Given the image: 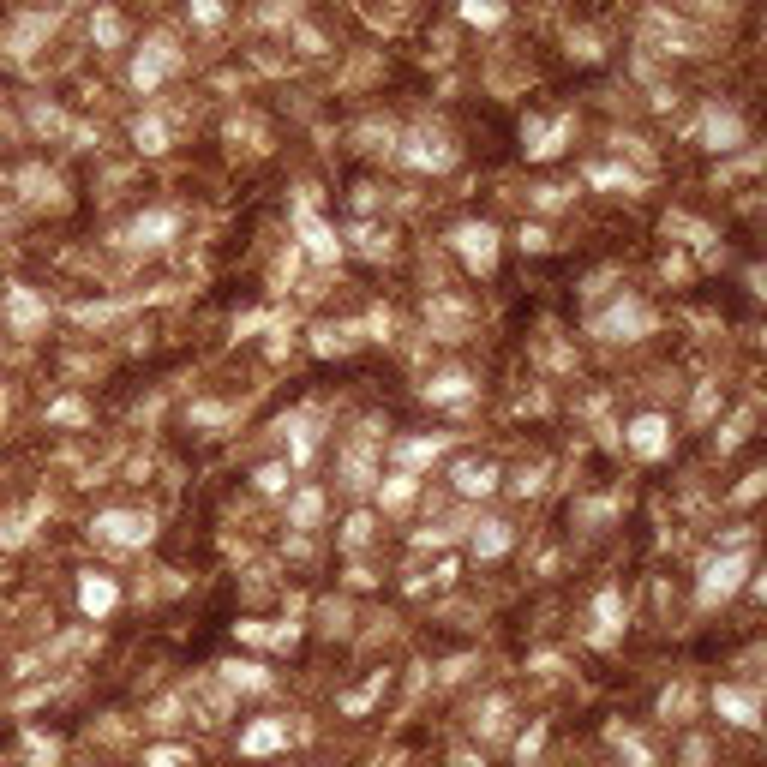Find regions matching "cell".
I'll return each mask as SVG.
<instances>
[{
  "instance_id": "cell-1",
  "label": "cell",
  "mask_w": 767,
  "mask_h": 767,
  "mask_svg": "<svg viewBox=\"0 0 767 767\" xmlns=\"http://www.w3.org/2000/svg\"><path fill=\"white\" fill-rule=\"evenodd\" d=\"M750 576H756L750 546H726V552H714V558L702 564V576H696V606H702V612H714V606L738 600V594L750 588Z\"/></svg>"
},
{
  "instance_id": "cell-9",
  "label": "cell",
  "mask_w": 767,
  "mask_h": 767,
  "mask_svg": "<svg viewBox=\"0 0 767 767\" xmlns=\"http://www.w3.org/2000/svg\"><path fill=\"white\" fill-rule=\"evenodd\" d=\"M174 66H180V48H174L168 36H156L150 48H138V60H132V84H138V90L150 96V90H156V84H162V78H168Z\"/></svg>"
},
{
  "instance_id": "cell-8",
  "label": "cell",
  "mask_w": 767,
  "mask_h": 767,
  "mask_svg": "<svg viewBox=\"0 0 767 767\" xmlns=\"http://www.w3.org/2000/svg\"><path fill=\"white\" fill-rule=\"evenodd\" d=\"M708 702H714V714H720L726 726H738V732H756V726H762V696L744 690V684H720Z\"/></svg>"
},
{
  "instance_id": "cell-33",
  "label": "cell",
  "mask_w": 767,
  "mask_h": 767,
  "mask_svg": "<svg viewBox=\"0 0 767 767\" xmlns=\"http://www.w3.org/2000/svg\"><path fill=\"white\" fill-rule=\"evenodd\" d=\"M120 30H126V24H120V12H108V6L90 18V36H96V42H120Z\"/></svg>"
},
{
  "instance_id": "cell-13",
  "label": "cell",
  "mask_w": 767,
  "mask_h": 767,
  "mask_svg": "<svg viewBox=\"0 0 767 767\" xmlns=\"http://www.w3.org/2000/svg\"><path fill=\"white\" fill-rule=\"evenodd\" d=\"M702 144H708V150H720V156H726V150H738V144H744V120H738L732 108H720V102H714V108L702 114Z\"/></svg>"
},
{
  "instance_id": "cell-6",
  "label": "cell",
  "mask_w": 767,
  "mask_h": 767,
  "mask_svg": "<svg viewBox=\"0 0 767 767\" xmlns=\"http://www.w3.org/2000/svg\"><path fill=\"white\" fill-rule=\"evenodd\" d=\"M570 138H576V114H558V120H528V126H522V150H528L534 162L564 156V150H570Z\"/></svg>"
},
{
  "instance_id": "cell-27",
  "label": "cell",
  "mask_w": 767,
  "mask_h": 767,
  "mask_svg": "<svg viewBox=\"0 0 767 767\" xmlns=\"http://www.w3.org/2000/svg\"><path fill=\"white\" fill-rule=\"evenodd\" d=\"M690 714H696V690L690 684H678V690L660 696V720H690Z\"/></svg>"
},
{
  "instance_id": "cell-12",
  "label": "cell",
  "mask_w": 767,
  "mask_h": 767,
  "mask_svg": "<svg viewBox=\"0 0 767 767\" xmlns=\"http://www.w3.org/2000/svg\"><path fill=\"white\" fill-rule=\"evenodd\" d=\"M174 234H180V210H144V216L126 228V240H132V246H144V252L168 246Z\"/></svg>"
},
{
  "instance_id": "cell-16",
  "label": "cell",
  "mask_w": 767,
  "mask_h": 767,
  "mask_svg": "<svg viewBox=\"0 0 767 767\" xmlns=\"http://www.w3.org/2000/svg\"><path fill=\"white\" fill-rule=\"evenodd\" d=\"M618 636H624V594H618V588H600V594H594V642L612 648Z\"/></svg>"
},
{
  "instance_id": "cell-4",
  "label": "cell",
  "mask_w": 767,
  "mask_h": 767,
  "mask_svg": "<svg viewBox=\"0 0 767 767\" xmlns=\"http://www.w3.org/2000/svg\"><path fill=\"white\" fill-rule=\"evenodd\" d=\"M588 330L606 336V342H642V336H654V306H642V300H618V306L594 312Z\"/></svg>"
},
{
  "instance_id": "cell-42",
  "label": "cell",
  "mask_w": 767,
  "mask_h": 767,
  "mask_svg": "<svg viewBox=\"0 0 767 767\" xmlns=\"http://www.w3.org/2000/svg\"><path fill=\"white\" fill-rule=\"evenodd\" d=\"M684 276H690V258H684V252H672V258H666V282H684Z\"/></svg>"
},
{
  "instance_id": "cell-37",
  "label": "cell",
  "mask_w": 767,
  "mask_h": 767,
  "mask_svg": "<svg viewBox=\"0 0 767 767\" xmlns=\"http://www.w3.org/2000/svg\"><path fill=\"white\" fill-rule=\"evenodd\" d=\"M618 750L630 756V767H654V756L642 750V738H630V732H618Z\"/></svg>"
},
{
  "instance_id": "cell-36",
  "label": "cell",
  "mask_w": 767,
  "mask_h": 767,
  "mask_svg": "<svg viewBox=\"0 0 767 767\" xmlns=\"http://www.w3.org/2000/svg\"><path fill=\"white\" fill-rule=\"evenodd\" d=\"M570 204V186H534V210H558Z\"/></svg>"
},
{
  "instance_id": "cell-21",
  "label": "cell",
  "mask_w": 767,
  "mask_h": 767,
  "mask_svg": "<svg viewBox=\"0 0 767 767\" xmlns=\"http://www.w3.org/2000/svg\"><path fill=\"white\" fill-rule=\"evenodd\" d=\"M414 492H420V474L396 468L390 480H378V510H384V516H402V510L414 504Z\"/></svg>"
},
{
  "instance_id": "cell-32",
  "label": "cell",
  "mask_w": 767,
  "mask_h": 767,
  "mask_svg": "<svg viewBox=\"0 0 767 767\" xmlns=\"http://www.w3.org/2000/svg\"><path fill=\"white\" fill-rule=\"evenodd\" d=\"M252 480H258V492H270V498H276V492H288V462H264Z\"/></svg>"
},
{
  "instance_id": "cell-24",
  "label": "cell",
  "mask_w": 767,
  "mask_h": 767,
  "mask_svg": "<svg viewBox=\"0 0 767 767\" xmlns=\"http://www.w3.org/2000/svg\"><path fill=\"white\" fill-rule=\"evenodd\" d=\"M318 522H324V492H318V486H300V492L288 498V528L306 534V528H318Z\"/></svg>"
},
{
  "instance_id": "cell-2",
  "label": "cell",
  "mask_w": 767,
  "mask_h": 767,
  "mask_svg": "<svg viewBox=\"0 0 767 767\" xmlns=\"http://www.w3.org/2000/svg\"><path fill=\"white\" fill-rule=\"evenodd\" d=\"M90 534H96L102 546H114V552H144V546L156 540V522H150L144 510H102V516L90 522Z\"/></svg>"
},
{
  "instance_id": "cell-3",
  "label": "cell",
  "mask_w": 767,
  "mask_h": 767,
  "mask_svg": "<svg viewBox=\"0 0 767 767\" xmlns=\"http://www.w3.org/2000/svg\"><path fill=\"white\" fill-rule=\"evenodd\" d=\"M450 246H456V258H462L474 276H492V270H498V252H504V234H498L492 222H456Z\"/></svg>"
},
{
  "instance_id": "cell-15",
  "label": "cell",
  "mask_w": 767,
  "mask_h": 767,
  "mask_svg": "<svg viewBox=\"0 0 767 767\" xmlns=\"http://www.w3.org/2000/svg\"><path fill=\"white\" fill-rule=\"evenodd\" d=\"M450 480H456V492H462V498H492V492H498V462L462 456V462L450 468Z\"/></svg>"
},
{
  "instance_id": "cell-23",
  "label": "cell",
  "mask_w": 767,
  "mask_h": 767,
  "mask_svg": "<svg viewBox=\"0 0 767 767\" xmlns=\"http://www.w3.org/2000/svg\"><path fill=\"white\" fill-rule=\"evenodd\" d=\"M348 348H360V324H318L312 330V354H348Z\"/></svg>"
},
{
  "instance_id": "cell-34",
  "label": "cell",
  "mask_w": 767,
  "mask_h": 767,
  "mask_svg": "<svg viewBox=\"0 0 767 767\" xmlns=\"http://www.w3.org/2000/svg\"><path fill=\"white\" fill-rule=\"evenodd\" d=\"M138 150H168V132H162V120L150 114V120H138Z\"/></svg>"
},
{
  "instance_id": "cell-38",
  "label": "cell",
  "mask_w": 767,
  "mask_h": 767,
  "mask_svg": "<svg viewBox=\"0 0 767 767\" xmlns=\"http://www.w3.org/2000/svg\"><path fill=\"white\" fill-rule=\"evenodd\" d=\"M192 18H198V24H210V30H216V24H222V18H228V12H222V0H192Z\"/></svg>"
},
{
  "instance_id": "cell-31",
  "label": "cell",
  "mask_w": 767,
  "mask_h": 767,
  "mask_svg": "<svg viewBox=\"0 0 767 767\" xmlns=\"http://www.w3.org/2000/svg\"><path fill=\"white\" fill-rule=\"evenodd\" d=\"M144 767H192V750H174V744H150Z\"/></svg>"
},
{
  "instance_id": "cell-30",
  "label": "cell",
  "mask_w": 767,
  "mask_h": 767,
  "mask_svg": "<svg viewBox=\"0 0 767 767\" xmlns=\"http://www.w3.org/2000/svg\"><path fill=\"white\" fill-rule=\"evenodd\" d=\"M372 528H378V522H372L366 510H360V516H348V522H342V546H348V552H360V546L372 540Z\"/></svg>"
},
{
  "instance_id": "cell-14",
  "label": "cell",
  "mask_w": 767,
  "mask_h": 767,
  "mask_svg": "<svg viewBox=\"0 0 767 767\" xmlns=\"http://www.w3.org/2000/svg\"><path fill=\"white\" fill-rule=\"evenodd\" d=\"M420 396H426L432 408H462V402L474 396V378H468L462 366H450V372H438V378H426V384H420Z\"/></svg>"
},
{
  "instance_id": "cell-44",
  "label": "cell",
  "mask_w": 767,
  "mask_h": 767,
  "mask_svg": "<svg viewBox=\"0 0 767 767\" xmlns=\"http://www.w3.org/2000/svg\"><path fill=\"white\" fill-rule=\"evenodd\" d=\"M234 630H240V642H270V630H264V624H234Z\"/></svg>"
},
{
  "instance_id": "cell-17",
  "label": "cell",
  "mask_w": 767,
  "mask_h": 767,
  "mask_svg": "<svg viewBox=\"0 0 767 767\" xmlns=\"http://www.w3.org/2000/svg\"><path fill=\"white\" fill-rule=\"evenodd\" d=\"M216 672H222V684L240 690V696H270V690H276V678H270L258 660H222Z\"/></svg>"
},
{
  "instance_id": "cell-26",
  "label": "cell",
  "mask_w": 767,
  "mask_h": 767,
  "mask_svg": "<svg viewBox=\"0 0 767 767\" xmlns=\"http://www.w3.org/2000/svg\"><path fill=\"white\" fill-rule=\"evenodd\" d=\"M588 180H594V186H624V192H642V174H630V168H618V162H594V168H588Z\"/></svg>"
},
{
  "instance_id": "cell-11",
  "label": "cell",
  "mask_w": 767,
  "mask_h": 767,
  "mask_svg": "<svg viewBox=\"0 0 767 767\" xmlns=\"http://www.w3.org/2000/svg\"><path fill=\"white\" fill-rule=\"evenodd\" d=\"M114 606H120V588H114V576H102V570H84V576H78V612H84L90 624H102Z\"/></svg>"
},
{
  "instance_id": "cell-43",
  "label": "cell",
  "mask_w": 767,
  "mask_h": 767,
  "mask_svg": "<svg viewBox=\"0 0 767 767\" xmlns=\"http://www.w3.org/2000/svg\"><path fill=\"white\" fill-rule=\"evenodd\" d=\"M540 738H546V726H534V732H528V738H522V744H516V756H522V762H528V756H534V750H540Z\"/></svg>"
},
{
  "instance_id": "cell-19",
  "label": "cell",
  "mask_w": 767,
  "mask_h": 767,
  "mask_svg": "<svg viewBox=\"0 0 767 767\" xmlns=\"http://www.w3.org/2000/svg\"><path fill=\"white\" fill-rule=\"evenodd\" d=\"M444 450H450V432H432V438H402V444H396V468L420 474V468H432Z\"/></svg>"
},
{
  "instance_id": "cell-10",
  "label": "cell",
  "mask_w": 767,
  "mask_h": 767,
  "mask_svg": "<svg viewBox=\"0 0 767 767\" xmlns=\"http://www.w3.org/2000/svg\"><path fill=\"white\" fill-rule=\"evenodd\" d=\"M402 162H408V168H432V174H444V168H456V144H450L444 132H414V138L402 144Z\"/></svg>"
},
{
  "instance_id": "cell-40",
  "label": "cell",
  "mask_w": 767,
  "mask_h": 767,
  "mask_svg": "<svg viewBox=\"0 0 767 767\" xmlns=\"http://www.w3.org/2000/svg\"><path fill=\"white\" fill-rule=\"evenodd\" d=\"M744 426H750V414H738V420L720 432V450H738V444H744Z\"/></svg>"
},
{
  "instance_id": "cell-25",
  "label": "cell",
  "mask_w": 767,
  "mask_h": 767,
  "mask_svg": "<svg viewBox=\"0 0 767 767\" xmlns=\"http://www.w3.org/2000/svg\"><path fill=\"white\" fill-rule=\"evenodd\" d=\"M510 540H516V534H510V522H480V534H474V558H480V564H492V558H504V552H510Z\"/></svg>"
},
{
  "instance_id": "cell-18",
  "label": "cell",
  "mask_w": 767,
  "mask_h": 767,
  "mask_svg": "<svg viewBox=\"0 0 767 767\" xmlns=\"http://www.w3.org/2000/svg\"><path fill=\"white\" fill-rule=\"evenodd\" d=\"M6 318H12V330H18V336H36V330H42V318H48V306H42V300L18 282V288H6Z\"/></svg>"
},
{
  "instance_id": "cell-5",
  "label": "cell",
  "mask_w": 767,
  "mask_h": 767,
  "mask_svg": "<svg viewBox=\"0 0 767 767\" xmlns=\"http://www.w3.org/2000/svg\"><path fill=\"white\" fill-rule=\"evenodd\" d=\"M672 420L666 414H636L630 426H624V450L636 456V462H666L672 456Z\"/></svg>"
},
{
  "instance_id": "cell-7",
  "label": "cell",
  "mask_w": 767,
  "mask_h": 767,
  "mask_svg": "<svg viewBox=\"0 0 767 767\" xmlns=\"http://www.w3.org/2000/svg\"><path fill=\"white\" fill-rule=\"evenodd\" d=\"M294 228H300V246H306L312 264H336V258H342V240H336V228H330L324 216H312V198H300Z\"/></svg>"
},
{
  "instance_id": "cell-35",
  "label": "cell",
  "mask_w": 767,
  "mask_h": 767,
  "mask_svg": "<svg viewBox=\"0 0 767 767\" xmlns=\"http://www.w3.org/2000/svg\"><path fill=\"white\" fill-rule=\"evenodd\" d=\"M150 726H156V732H174V726H180V696H168L162 708H150Z\"/></svg>"
},
{
  "instance_id": "cell-46",
  "label": "cell",
  "mask_w": 767,
  "mask_h": 767,
  "mask_svg": "<svg viewBox=\"0 0 767 767\" xmlns=\"http://www.w3.org/2000/svg\"><path fill=\"white\" fill-rule=\"evenodd\" d=\"M750 594H756V600L767 606V570H756V576H750Z\"/></svg>"
},
{
  "instance_id": "cell-29",
  "label": "cell",
  "mask_w": 767,
  "mask_h": 767,
  "mask_svg": "<svg viewBox=\"0 0 767 767\" xmlns=\"http://www.w3.org/2000/svg\"><path fill=\"white\" fill-rule=\"evenodd\" d=\"M24 756H30L36 767H54V762H60V744H54V738H42V732H24Z\"/></svg>"
},
{
  "instance_id": "cell-22",
  "label": "cell",
  "mask_w": 767,
  "mask_h": 767,
  "mask_svg": "<svg viewBox=\"0 0 767 767\" xmlns=\"http://www.w3.org/2000/svg\"><path fill=\"white\" fill-rule=\"evenodd\" d=\"M342 486H348V492H372V486H378V468H372V450H366V444H348V456H342Z\"/></svg>"
},
{
  "instance_id": "cell-20",
  "label": "cell",
  "mask_w": 767,
  "mask_h": 767,
  "mask_svg": "<svg viewBox=\"0 0 767 767\" xmlns=\"http://www.w3.org/2000/svg\"><path fill=\"white\" fill-rule=\"evenodd\" d=\"M288 750V720H252L240 732V756H276Z\"/></svg>"
},
{
  "instance_id": "cell-45",
  "label": "cell",
  "mask_w": 767,
  "mask_h": 767,
  "mask_svg": "<svg viewBox=\"0 0 767 767\" xmlns=\"http://www.w3.org/2000/svg\"><path fill=\"white\" fill-rule=\"evenodd\" d=\"M750 294H756V300H767V264H756V270H750Z\"/></svg>"
},
{
  "instance_id": "cell-28",
  "label": "cell",
  "mask_w": 767,
  "mask_h": 767,
  "mask_svg": "<svg viewBox=\"0 0 767 767\" xmlns=\"http://www.w3.org/2000/svg\"><path fill=\"white\" fill-rule=\"evenodd\" d=\"M504 12H510L504 0H462V18L468 24H504Z\"/></svg>"
},
{
  "instance_id": "cell-39",
  "label": "cell",
  "mask_w": 767,
  "mask_h": 767,
  "mask_svg": "<svg viewBox=\"0 0 767 767\" xmlns=\"http://www.w3.org/2000/svg\"><path fill=\"white\" fill-rule=\"evenodd\" d=\"M546 246H552V234H546L540 222H528V228H522V252H546Z\"/></svg>"
},
{
  "instance_id": "cell-41",
  "label": "cell",
  "mask_w": 767,
  "mask_h": 767,
  "mask_svg": "<svg viewBox=\"0 0 767 767\" xmlns=\"http://www.w3.org/2000/svg\"><path fill=\"white\" fill-rule=\"evenodd\" d=\"M684 767H708V744H702V738L684 744Z\"/></svg>"
}]
</instances>
